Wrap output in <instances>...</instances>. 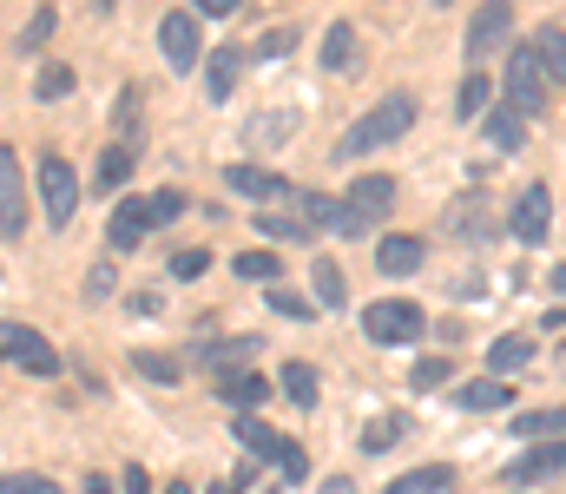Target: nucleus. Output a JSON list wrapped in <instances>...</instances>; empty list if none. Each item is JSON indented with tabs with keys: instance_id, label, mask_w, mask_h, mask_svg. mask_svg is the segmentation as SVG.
<instances>
[{
	"instance_id": "nucleus-18",
	"label": "nucleus",
	"mask_w": 566,
	"mask_h": 494,
	"mask_svg": "<svg viewBox=\"0 0 566 494\" xmlns=\"http://www.w3.org/2000/svg\"><path fill=\"white\" fill-rule=\"evenodd\" d=\"M231 435L244 442V455H251V462H277V455H283V435L271 429V422H258V416H238V422H231Z\"/></svg>"
},
{
	"instance_id": "nucleus-38",
	"label": "nucleus",
	"mask_w": 566,
	"mask_h": 494,
	"mask_svg": "<svg viewBox=\"0 0 566 494\" xmlns=\"http://www.w3.org/2000/svg\"><path fill=\"white\" fill-rule=\"evenodd\" d=\"M126 178H133V153H126V146H113V153L99 159V191H119Z\"/></svg>"
},
{
	"instance_id": "nucleus-22",
	"label": "nucleus",
	"mask_w": 566,
	"mask_h": 494,
	"mask_svg": "<svg viewBox=\"0 0 566 494\" xmlns=\"http://www.w3.org/2000/svg\"><path fill=\"white\" fill-rule=\"evenodd\" d=\"M521 139H527V119L507 113V106H494V113H488V146H494V153H521Z\"/></svg>"
},
{
	"instance_id": "nucleus-33",
	"label": "nucleus",
	"mask_w": 566,
	"mask_h": 494,
	"mask_svg": "<svg viewBox=\"0 0 566 494\" xmlns=\"http://www.w3.org/2000/svg\"><path fill=\"white\" fill-rule=\"evenodd\" d=\"M264 304H271V317H290V324L316 317V304H310V297H296V291H283V284H271V291H264Z\"/></svg>"
},
{
	"instance_id": "nucleus-16",
	"label": "nucleus",
	"mask_w": 566,
	"mask_h": 494,
	"mask_svg": "<svg viewBox=\"0 0 566 494\" xmlns=\"http://www.w3.org/2000/svg\"><path fill=\"white\" fill-rule=\"evenodd\" d=\"M224 185L238 198H290V185H283L277 171H264V165H224Z\"/></svg>"
},
{
	"instance_id": "nucleus-17",
	"label": "nucleus",
	"mask_w": 566,
	"mask_h": 494,
	"mask_svg": "<svg viewBox=\"0 0 566 494\" xmlns=\"http://www.w3.org/2000/svg\"><path fill=\"white\" fill-rule=\"evenodd\" d=\"M323 66H329V73H356V66H363V40H356L349 20H336V27L323 33Z\"/></svg>"
},
{
	"instance_id": "nucleus-43",
	"label": "nucleus",
	"mask_w": 566,
	"mask_h": 494,
	"mask_svg": "<svg viewBox=\"0 0 566 494\" xmlns=\"http://www.w3.org/2000/svg\"><path fill=\"white\" fill-rule=\"evenodd\" d=\"M277 469H283V488H290V482H303V475H310V455H303V449H296V442H283Z\"/></svg>"
},
{
	"instance_id": "nucleus-27",
	"label": "nucleus",
	"mask_w": 566,
	"mask_h": 494,
	"mask_svg": "<svg viewBox=\"0 0 566 494\" xmlns=\"http://www.w3.org/2000/svg\"><path fill=\"white\" fill-rule=\"evenodd\" d=\"M133 369H139L145 382H178V376H185V362L165 356V349H133Z\"/></svg>"
},
{
	"instance_id": "nucleus-21",
	"label": "nucleus",
	"mask_w": 566,
	"mask_h": 494,
	"mask_svg": "<svg viewBox=\"0 0 566 494\" xmlns=\"http://www.w3.org/2000/svg\"><path fill=\"white\" fill-rule=\"evenodd\" d=\"M534 60H541L547 80L566 86V27H541V33H534Z\"/></svg>"
},
{
	"instance_id": "nucleus-30",
	"label": "nucleus",
	"mask_w": 566,
	"mask_h": 494,
	"mask_svg": "<svg viewBox=\"0 0 566 494\" xmlns=\"http://www.w3.org/2000/svg\"><path fill=\"white\" fill-rule=\"evenodd\" d=\"M33 93H40V99H66V93H73V66H66V60H46V66L33 73Z\"/></svg>"
},
{
	"instance_id": "nucleus-37",
	"label": "nucleus",
	"mask_w": 566,
	"mask_h": 494,
	"mask_svg": "<svg viewBox=\"0 0 566 494\" xmlns=\"http://www.w3.org/2000/svg\"><path fill=\"white\" fill-rule=\"evenodd\" d=\"M165 271H171V277H178V284H198V277H205V271H211V251H205V244H191V251H178V257H171V264H165Z\"/></svg>"
},
{
	"instance_id": "nucleus-48",
	"label": "nucleus",
	"mask_w": 566,
	"mask_h": 494,
	"mask_svg": "<svg viewBox=\"0 0 566 494\" xmlns=\"http://www.w3.org/2000/svg\"><path fill=\"white\" fill-rule=\"evenodd\" d=\"M86 494H113V482L106 475H86Z\"/></svg>"
},
{
	"instance_id": "nucleus-25",
	"label": "nucleus",
	"mask_w": 566,
	"mask_h": 494,
	"mask_svg": "<svg viewBox=\"0 0 566 494\" xmlns=\"http://www.w3.org/2000/svg\"><path fill=\"white\" fill-rule=\"evenodd\" d=\"M514 435H534V442H566V409H527L514 422Z\"/></svg>"
},
{
	"instance_id": "nucleus-10",
	"label": "nucleus",
	"mask_w": 566,
	"mask_h": 494,
	"mask_svg": "<svg viewBox=\"0 0 566 494\" xmlns=\"http://www.w3.org/2000/svg\"><path fill=\"white\" fill-rule=\"evenodd\" d=\"M27 231V185H20V159L13 146H0V238Z\"/></svg>"
},
{
	"instance_id": "nucleus-36",
	"label": "nucleus",
	"mask_w": 566,
	"mask_h": 494,
	"mask_svg": "<svg viewBox=\"0 0 566 494\" xmlns=\"http://www.w3.org/2000/svg\"><path fill=\"white\" fill-rule=\"evenodd\" d=\"M488 93H494V86H488V73H468V80H461V99H454V106H461V119H481V113H488Z\"/></svg>"
},
{
	"instance_id": "nucleus-44",
	"label": "nucleus",
	"mask_w": 566,
	"mask_h": 494,
	"mask_svg": "<svg viewBox=\"0 0 566 494\" xmlns=\"http://www.w3.org/2000/svg\"><path fill=\"white\" fill-rule=\"evenodd\" d=\"M0 494H60L46 475H0Z\"/></svg>"
},
{
	"instance_id": "nucleus-6",
	"label": "nucleus",
	"mask_w": 566,
	"mask_h": 494,
	"mask_svg": "<svg viewBox=\"0 0 566 494\" xmlns=\"http://www.w3.org/2000/svg\"><path fill=\"white\" fill-rule=\"evenodd\" d=\"M40 198H46V224H73V211H80V178H73V165L66 159H40Z\"/></svg>"
},
{
	"instance_id": "nucleus-28",
	"label": "nucleus",
	"mask_w": 566,
	"mask_h": 494,
	"mask_svg": "<svg viewBox=\"0 0 566 494\" xmlns=\"http://www.w3.org/2000/svg\"><path fill=\"white\" fill-rule=\"evenodd\" d=\"M402 435H409V422H402V416H376V422L363 429V455H382V449H396Z\"/></svg>"
},
{
	"instance_id": "nucleus-3",
	"label": "nucleus",
	"mask_w": 566,
	"mask_h": 494,
	"mask_svg": "<svg viewBox=\"0 0 566 494\" xmlns=\"http://www.w3.org/2000/svg\"><path fill=\"white\" fill-rule=\"evenodd\" d=\"M422 329H428V317H422V304H409V297H396V304L382 297V304H369V311H363V336H369V343H382V349L416 343Z\"/></svg>"
},
{
	"instance_id": "nucleus-32",
	"label": "nucleus",
	"mask_w": 566,
	"mask_h": 494,
	"mask_svg": "<svg viewBox=\"0 0 566 494\" xmlns=\"http://www.w3.org/2000/svg\"><path fill=\"white\" fill-rule=\"evenodd\" d=\"M258 231H264V238H277V244H310V231H303V218H296V211H271V218H258Z\"/></svg>"
},
{
	"instance_id": "nucleus-4",
	"label": "nucleus",
	"mask_w": 566,
	"mask_h": 494,
	"mask_svg": "<svg viewBox=\"0 0 566 494\" xmlns=\"http://www.w3.org/2000/svg\"><path fill=\"white\" fill-rule=\"evenodd\" d=\"M507 113H521V119L547 113V73H541V60H534V40L507 53Z\"/></svg>"
},
{
	"instance_id": "nucleus-5",
	"label": "nucleus",
	"mask_w": 566,
	"mask_h": 494,
	"mask_svg": "<svg viewBox=\"0 0 566 494\" xmlns=\"http://www.w3.org/2000/svg\"><path fill=\"white\" fill-rule=\"evenodd\" d=\"M0 356H13L27 376H60V349L27 324H0Z\"/></svg>"
},
{
	"instance_id": "nucleus-53",
	"label": "nucleus",
	"mask_w": 566,
	"mask_h": 494,
	"mask_svg": "<svg viewBox=\"0 0 566 494\" xmlns=\"http://www.w3.org/2000/svg\"><path fill=\"white\" fill-rule=\"evenodd\" d=\"M277 494H283V488H277Z\"/></svg>"
},
{
	"instance_id": "nucleus-29",
	"label": "nucleus",
	"mask_w": 566,
	"mask_h": 494,
	"mask_svg": "<svg viewBox=\"0 0 566 494\" xmlns=\"http://www.w3.org/2000/svg\"><path fill=\"white\" fill-rule=\"evenodd\" d=\"M231 271H238V277H244V284H264V291H271V284H277V257H271V251H244V257H231Z\"/></svg>"
},
{
	"instance_id": "nucleus-39",
	"label": "nucleus",
	"mask_w": 566,
	"mask_h": 494,
	"mask_svg": "<svg viewBox=\"0 0 566 494\" xmlns=\"http://www.w3.org/2000/svg\"><path fill=\"white\" fill-rule=\"evenodd\" d=\"M448 376H454V369H448V356H422V362H416V369H409V389H441V382H448Z\"/></svg>"
},
{
	"instance_id": "nucleus-31",
	"label": "nucleus",
	"mask_w": 566,
	"mask_h": 494,
	"mask_svg": "<svg viewBox=\"0 0 566 494\" xmlns=\"http://www.w3.org/2000/svg\"><path fill=\"white\" fill-rule=\"evenodd\" d=\"M185 204H191V198H185L178 185H165V191H151V198H145V218H151V224H178V218H185Z\"/></svg>"
},
{
	"instance_id": "nucleus-46",
	"label": "nucleus",
	"mask_w": 566,
	"mask_h": 494,
	"mask_svg": "<svg viewBox=\"0 0 566 494\" xmlns=\"http://www.w3.org/2000/svg\"><path fill=\"white\" fill-rule=\"evenodd\" d=\"M86 291H93V297H106V291H113V264H93V284H86Z\"/></svg>"
},
{
	"instance_id": "nucleus-19",
	"label": "nucleus",
	"mask_w": 566,
	"mask_h": 494,
	"mask_svg": "<svg viewBox=\"0 0 566 494\" xmlns=\"http://www.w3.org/2000/svg\"><path fill=\"white\" fill-rule=\"evenodd\" d=\"M534 362V336H501V343H488V376H514V369H527Z\"/></svg>"
},
{
	"instance_id": "nucleus-35",
	"label": "nucleus",
	"mask_w": 566,
	"mask_h": 494,
	"mask_svg": "<svg viewBox=\"0 0 566 494\" xmlns=\"http://www.w3.org/2000/svg\"><path fill=\"white\" fill-rule=\"evenodd\" d=\"M448 231H454V238H488L494 224L481 218V198H461V204H454V218H448Z\"/></svg>"
},
{
	"instance_id": "nucleus-13",
	"label": "nucleus",
	"mask_w": 566,
	"mask_h": 494,
	"mask_svg": "<svg viewBox=\"0 0 566 494\" xmlns=\"http://www.w3.org/2000/svg\"><path fill=\"white\" fill-rule=\"evenodd\" d=\"M218 396H224L238 416H258V402H271V396H277V382H271V376H251V369H231V376L218 382Z\"/></svg>"
},
{
	"instance_id": "nucleus-7",
	"label": "nucleus",
	"mask_w": 566,
	"mask_h": 494,
	"mask_svg": "<svg viewBox=\"0 0 566 494\" xmlns=\"http://www.w3.org/2000/svg\"><path fill=\"white\" fill-rule=\"evenodd\" d=\"M514 40V7H474V20H468V60H474V73H481V60H494V46H507Z\"/></svg>"
},
{
	"instance_id": "nucleus-24",
	"label": "nucleus",
	"mask_w": 566,
	"mask_h": 494,
	"mask_svg": "<svg viewBox=\"0 0 566 494\" xmlns=\"http://www.w3.org/2000/svg\"><path fill=\"white\" fill-rule=\"evenodd\" d=\"M382 494H454V469H409L402 482H389Z\"/></svg>"
},
{
	"instance_id": "nucleus-11",
	"label": "nucleus",
	"mask_w": 566,
	"mask_h": 494,
	"mask_svg": "<svg viewBox=\"0 0 566 494\" xmlns=\"http://www.w3.org/2000/svg\"><path fill=\"white\" fill-rule=\"evenodd\" d=\"M158 46H165V60L185 73V66H198L205 53H198V13H165L158 20Z\"/></svg>"
},
{
	"instance_id": "nucleus-12",
	"label": "nucleus",
	"mask_w": 566,
	"mask_h": 494,
	"mask_svg": "<svg viewBox=\"0 0 566 494\" xmlns=\"http://www.w3.org/2000/svg\"><path fill=\"white\" fill-rule=\"evenodd\" d=\"M422 257H428V244L422 238H409V231H389V238L376 244V271H382V277H416Z\"/></svg>"
},
{
	"instance_id": "nucleus-40",
	"label": "nucleus",
	"mask_w": 566,
	"mask_h": 494,
	"mask_svg": "<svg viewBox=\"0 0 566 494\" xmlns=\"http://www.w3.org/2000/svg\"><path fill=\"white\" fill-rule=\"evenodd\" d=\"M290 46H296V27H290V20H283V27H271V33H264V40H258V53H251V60H283V53H290Z\"/></svg>"
},
{
	"instance_id": "nucleus-34",
	"label": "nucleus",
	"mask_w": 566,
	"mask_h": 494,
	"mask_svg": "<svg viewBox=\"0 0 566 494\" xmlns=\"http://www.w3.org/2000/svg\"><path fill=\"white\" fill-rule=\"evenodd\" d=\"M53 27H60V13H53V7H33V20L20 27V53H40V46L53 40Z\"/></svg>"
},
{
	"instance_id": "nucleus-9",
	"label": "nucleus",
	"mask_w": 566,
	"mask_h": 494,
	"mask_svg": "<svg viewBox=\"0 0 566 494\" xmlns=\"http://www.w3.org/2000/svg\"><path fill=\"white\" fill-rule=\"evenodd\" d=\"M566 475V442H534L527 455H514L507 469H501V482H514V488H527V482H554Z\"/></svg>"
},
{
	"instance_id": "nucleus-2",
	"label": "nucleus",
	"mask_w": 566,
	"mask_h": 494,
	"mask_svg": "<svg viewBox=\"0 0 566 494\" xmlns=\"http://www.w3.org/2000/svg\"><path fill=\"white\" fill-rule=\"evenodd\" d=\"M389 204H396V185L382 178V171H363V178H349V191L336 198V238H369L382 218H389Z\"/></svg>"
},
{
	"instance_id": "nucleus-15",
	"label": "nucleus",
	"mask_w": 566,
	"mask_h": 494,
	"mask_svg": "<svg viewBox=\"0 0 566 494\" xmlns=\"http://www.w3.org/2000/svg\"><path fill=\"white\" fill-rule=\"evenodd\" d=\"M145 231H151V218H145V198L113 204V224H106V244H113V251H139Z\"/></svg>"
},
{
	"instance_id": "nucleus-41",
	"label": "nucleus",
	"mask_w": 566,
	"mask_h": 494,
	"mask_svg": "<svg viewBox=\"0 0 566 494\" xmlns=\"http://www.w3.org/2000/svg\"><path fill=\"white\" fill-rule=\"evenodd\" d=\"M258 336H238V343H198V362H231V356H251Z\"/></svg>"
},
{
	"instance_id": "nucleus-26",
	"label": "nucleus",
	"mask_w": 566,
	"mask_h": 494,
	"mask_svg": "<svg viewBox=\"0 0 566 494\" xmlns=\"http://www.w3.org/2000/svg\"><path fill=\"white\" fill-rule=\"evenodd\" d=\"M277 389L296 402V409H316V369H310V362H283V382H277Z\"/></svg>"
},
{
	"instance_id": "nucleus-50",
	"label": "nucleus",
	"mask_w": 566,
	"mask_h": 494,
	"mask_svg": "<svg viewBox=\"0 0 566 494\" xmlns=\"http://www.w3.org/2000/svg\"><path fill=\"white\" fill-rule=\"evenodd\" d=\"M547 277H554V291H560V297H566V264H554V271H547Z\"/></svg>"
},
{
	"instance_id": "nucleus-49",
	"label": "nucleus",
	"mask_w": 566,
	"mask_h": 494,
	"mask_svg": "<svg viewBox=\"0 0 566 494\" xmlns=\"http://www.w3.org/2000/svg\"><path fill=\"white\" fill-rule=\"evenodd\" d=\"M323 494H356V482H343V475H336V482H323Z\"/></svg>"
},
{
	"instance_id": "nucleus-14",
	"label": "nucleus",
	"mask_w": 566,
	"mask_h": 494,
	"mask_svg": "<svg viewBox=\"0 0 566 494\" xmlns=\"http://www.w3.org/2000/svg\"><path fill=\"white\" fill-rule=\"evenodd\" d=\"M244 46H218V53H205V93L211 99H231V86L244 80Z\"/></svg>"
},
{
	"instance_id": "nucleus-47",
	"label": "nucleus",
	"mask_w": 566,
	"mask_h": 494,
	"mask_svg": "<svg viewBox=\"0 0 566 494\" xmlns=\"http://www.w3.org/2000/svg\"><path fill=\"white\" fill-rule=\"evenodd\" d=\"M126 494H151V475H145L139 462H133V469H126Z\"/></svg>"
},
{
	"instance_id": "nucleus-23",
	"label": "nucleus",
	"mask_w": 566,
	"mask_h": 494,
	"mask_svg": "<svg viewBox=\"0 0 566 494\" xmlns=\"http://www.w3.org/2000/svg\"><path fill=\"white\" fill-rule=\"evenodd\" d=\"M454 402H461V409H507V402H514V389H507V382H494V376H481V382H461V389H454Z\"/></svg>"
},
{
	"instance_id": "nucleus-8",
	"label": "nucleus",
	"mask_w": 566,
	"mask_h": 494,
	"mask_svg": "<svg viewBox=\"0 0 566 494\" xmlns=\"http://www.w3.org/2000/svg\"><path fill=\"white\" fill-rule=\"evenodd\" d=\"M507 231H514L521 244H547V231H554V191H547V185H527V191L514 198V211H507Z\"/></svg>"
},
{
	"instance_id": "nucleus-51",
	"label": "nucleus",
	"mask_w": 566,
	"mask_h": 494,
	"mask_svg": "<svg viewBox=\"0 0 566 494\" xmlns=\"http://www.w3.org/2000/svg\"><path fill=\"white\" fill-rule=\"evenodd\" d=\"M205 494H244V488H238V482H211Z\"/></svg>"
},
{
	"instance_id": "nucleus-20",
	"label": "nucleus",
	"mask_w": 566,
	"mask_h": 494,
	"mask_svg": "<svg viewBox=\"0 0 566 494\" xmlns=\"http://www.w3.org/2000/svg\"><path fill=\"white\" fill-rule=\"evenodd\" d=\"M310 291H316V304H323V311H343V304H349V284H343V271H336L329 257H316V264H310Z\"/></svg>"
},
{
	"instance_id": "nucleus-45",
	"label": "nucleus",
	"mask_w": 566,
	"mask_h": 494,
	"mask_svg": "<svg viewBox=\"0 0 566 494\" xmlns=\"http://www.w3.org/2000/svg\"><path fill=\"white\" fill-rule=\"evenodd\" d=\"M191 13H198V20H231L238 0H191Z\"/></svg>"
},
{
	"instance_id": "nucleus-1",
	"label": "nucleus",
	"mask_w": 566,
	"mask_h": 494,
	"mask_svg": "<svg viewBox=\"0 0 566 494\" xmlns=\"http://www.w3.org/2000/svg\"><path fill=\"white\" fill-rule=\"evenodd\" d=\"M416 126V93H389L382 106H369L343 139H336V165H349V159H369V153H382L389 139H402Z\"/></svg>"
},
{
	"instance_id": "nucleus-52",
	"label": "nucleus",
	"mask_w": 566,
	"mask_h": 494,
	"mask_svg": "<svg viewBox=\"0 0 566 494\" xmlns=\"http://www.w3.org/2000/svg\"><path fill=\"white\" fill-rule=\"evenodd\" d=\"M165 494H191V488H185V482H171V488H165Z\"/></svg>"
},
{
	"instance_id": "nucleus-42",
	"label": "nucleus",
	"mask_w": 566,
	"mask_h": 494,
	"mask_svg": "<svg viewBox=\"0 0 566 494\" xmlns=\"http://www.w3.org/2000/svg\"><path fill=\"white\" fill-rule=\"evenodd\" d=\"M290 133H296V119H290V113H264V119L251 126V139H258V146H271V139H290Z\"/></svg>"
}]
</instances>
